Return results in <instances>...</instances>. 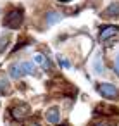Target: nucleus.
<instances>
[{
  "mask_svg": "<svg viewBox=\"0 0 119 126\" xmlns=\"http://www.w3.org/2000/svg\"><path fill=\"white\" fill-rule=\"evenodd\" d=\"M21 67H23V73L24 74H36V67L33 66V62L24 61V62H21Z\"/></svg>",
  "mask_w": 119,
  "mask_h": 126,
  "instance_id": "9d476101",
  "label": "nucleus"
},
{
  "mask_svg": "<svg viewBox=\"0 0 119 126\" xmlns=\"http://www.w3.org/2000/svg\"><path fill=\"white\" fill-rule=\"evenodd\" d=\"M105 16H109V17H116V16H119V4H117V2L110 4V5L105 9Z\"/></svg>",
  "mask_w": 119,
  "mask_h": 126,
  "instance_id": "1a4fd4ad",
  "label": "nucleus"
},
{
  "mask_svg": "<svg viewBox=\"0 0 119 126\" xmlns=\"http://www.w3.org/2000/svg\"><path fill=\"white\" fill-rule=\"evenodd\" d=\"M114 67H116V71L119 73V54L116 55V59H114Z\"/></svg>",
  "mask_w": 119,
  "mask_h": 126,
  "instance_id": "2eb2a0df",
  "label": "nucleus"
},
{
  "mask_svg": "<svg viewBox=\"0 0 119 126\" xmlns=\"http://www.w3.org/2000/svg\"><path fill=\"white\" fill-rule=\"evenodd\" d=\"M93 69H95V73H102L104 71V67H102V59H100V55H97L95 57V62H93Z\"/></svg>",
  "mask_w": 119,
  "mask_h": 126,
  "instance_id": "f8f14e48",
  "label": "nucleus"
},
{
  "mask_svg": "<svg viewBox=\"0 0 119 126\" xmlns=\"http://www.w3.org/2000/svg\"><path fill=\"white\" fill-rule=\"evenodd\" d=\"M35 62H36L42 69H45V71L50 69V62H48V59H47L45 55H42V54H35Z\"/></svg>",
  "mask_w": 119,
  "mask_h": 126,
  "instance_id": "0eeeda50",
  "label": "nucleus"
},
{
  "mask_svg": "<svg viewBox=\"0 0 119 126\" xmlns=\"http://www.w3.org/2000/svg\"><path fill=\"white\" fill-rule=\"evenodd\" d=\"M116 35H119V26H105L100 30V40H109Z\"/></svg>",
  "mask_w": 119,
  "mask_h": 126,
  "instance_id": "7ed1b4c3",
  "label": "nucleus"
},
{
  "mask_svg": "<svg viewBox=\"0 0 119 126\" xmlns=\"http://www.w3.org/2000/svg\"><path fill=\"white\" fill-rule=\"evenodd\" d=\"M9 93H11L9 78L7 76H2V78H0V95H9Z\"/></svg>",
  "mask_w": 119,
  "mask_h": 126,
  "instance_id": "6e6552de",
  "label": "nucleus"
},
{
  "mask_svg": "<svg viewBox=\"0 0 119 126\" xmlns=\"http://www.w3.org/2000/svg\"><path fill=\"white\" fill-rule=\"evenodd\" d=\"M59 61H60V66H62V67H66V69H69V67H71V64H69V61H67V59L59 57Z\"/></svg>",
  "mask_w": 119,
  "mask_h": 126,
  "instance_id": "4468645a",
  "label": "nucleus"
},
{
  "mask_svg": "<svg viewBox=\"0 0 119 126\" xmlns=\"http://www.w3.org/2000/svg\"><path fill=\"white\" fill-rule=\"evenodd\" d=\"M116 123H117L116 119L114 121H102V123H97L95 126H116Z\"/></svg>",
  "mask_w": 119,
  "mask_h": 126,
  "instance_id": "ddd939ff",
  "label": "nucleus"
},
{
  "mask_svg": "<svg viewBox=\"0 0 119 126\" xmlns=\"http://www.w3.org/2000/svg\"><path fill=\"white\" fill-rule=\"evenodd\" d=\"M59 21H60V14H59V12H54V11H52V12L47 14V23H48V24H55V23H59Z\"/></svg>",
  "mask_w": 119,
  "mask_h": 126,
  "instance_id": "9b49d317",
  "label": "nucleus"
},
{
  "mask_svg": "<svg viewBox=\"0 0 119 126\" xmlns=\"http://www.w3.org/2000/svg\"><path fill=\"white\" fill-rule=\"evenodd\" d=\"M59 2H71V0H59Z\"/></svg>",
  "mask_w": 119,
  "mask_h": 126,
  "instance_id": "f3484780",
  "label": "nucleus"
},
{
  "mask_svg": "<svg viewBox=\"0 0 119 126\" xmlns=\"http://www.w3.org/2000/svg\"><path fill=\"white\" fill-rule=\"evenodd\" d=\"M45 116H47V121H48L50 124H57V123L60 121V112H59L57 107H50Z\"/></svg>",
  "mask_w": 119,
  "mask_h": 126,
  "instance_id": "20e7f679",
  "label": "nucleus"
},
{
  "mask_svg": "<svg viewBox=\"0 0 119 126\" xmlns=\"http://www.w3.org/2000/svg\"><path fill=\"white\" fill-rule=\"evenodd\" d=\"M98 93L102 95V97H105V98H116L117 97V88L114 86V85H110V83H102V85H98Z\"/></svg>",
  "mask_w": 119,
  "mask_h": 126,
  "instance_id": "f03ea898",
  "label": "nucleus"
},
{
  "mask_svg": "<svg viewBox=\"0 0 119 126\" xmlns=\"http://www.w3.org/2000/svg\"><path fill=\"white\" fill-rule=\"evenodd\" d=\"M30 126H40V124H36V123H33V124H30Z\"/></svg>",
  "mask_w": 119,
  "mask_h": 126,
  "instance_id": "dca6fc26",
  "label": "nucleus"
},
{
  "mask_svg": "<svg viewBox=\"0 0 119 126\" xmlns=\"http://www.w3.org/2000/svg\"><path fill=\"white\" fill-rule=\"evenodd\" d=\"M23 17H24V12H23L21 9H14V11H11V12L5 16L4 26H5V28H11V30H17V28H21V24H23Z\"/></svg>",
  "mask_w": 119,
  "mask_h": 126,
  "instance_id": "f257e3e1",
  "label": "nucleus"
},
{
  "mask_svg": "<svg viewBox=\"0 0 119 126\" xmlns=\"http://www.w3.org/2000/svg\"><path fill=\"white\" fill-rule=\"evenodd\" d=\"M9 74H11L14 79H19L21 76H24L23 67H21V62H14V64H11V66H9Z\"/></svg>",
  "mask_w": 119,
  "mask_h": 126,
  "instance_id": "39448f33",
  "label": "nucleus"
},
{
  "mask_svg": "<svg viewBox=\"0 0 119 126\" xmlns=\"http://www.w3.org/2000/svg\"><path fill=\"white\" fill-rule=\"evenodd\" d=\"M28 112H30V107H28L26 104H24V105H23V104H19V105H16V107L12 109V116H14L16 119H23Z\"/></svg>",
  "mask_w": 119,
  "mask_h": 126,
  "instance_id": "423d86ee",
  "label": "nucleus"
}]
</instances>
